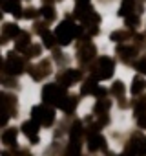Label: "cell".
Wrapping results in <instances>:
<instances>
[{
	"label": "cell",
	"instance_id": "obj_1",
	"mask_svg": "<svg viewBox=\"0 0 146 156\" xmlns=\"http://www.w3.org/2000/svg\"><path fill=\"white\" fill-rule=\"evenodd\" d=\"M77 35H79V28L73 24V22H69V20H64V22L58 24L57 33H55V39L60 44H69L73 41V37H77Z\"/></svg>",
	"mask_w": 146,
	"mask_h": 156
},
{
	"label": "cell",
	"instance_id": "obj_2",
	"mask_svg": "<svg viewBox=\"0 0 146 156\" xmlns=\"http://www.w3.org/2000/svg\"><path fill=\"white\" fill-rule=\"evenodd\" d=\"M31 116H33V121H37L38 125H44V127H49V125L53 123V119H55L53 110H51L49 107H46V105L35 107Z\"/></svg>",
	"mask_w": 146,
	"mask_h": 156
},
{
	"label": "cell",
	"instance_id": "obj_3",
	"mask_svg": "<svg viewBox=\"0 0 146 156\" xmlns=\"http://www.w3.org/2000/svg\"><path fill=\"white\" fill-rule=\"evenodd\" d=\"M113 70H115V62L110 57H101L95 68V77L97 79H110L113 75Z\"/></svg>",
	"mask_w": 146,
	"mask_h": 156
},
{
	"label": "cell",
	"instance_id": "obj_4",
	"mask_svg": "<svg viewBox=\"0 0 146 156\" xmlns=\"http://www.w3.org/2000/svg\"><path fill=\"white\" fill-rule=\"evenodd\" d=\"M42 99L46 103H53V105H60V101L64 99V92L60 90V87L57 85H46L42 90Z\"/></svg>",
	"mask_w": 146,
	"mask_h": 156
},
{
	"label": "cell",
	"instance_id": "obj_5",
	"mask_svg": "<svg viewBox=\"0 0 146 156\" xmlns=\"http://www.w3.org/2000/svg\"><path fill=\"white\" fill-rule=\"evenodd\" d=\"M24 70V64H22V59L17 55V53H8V59H6V72L9 75H18L22 73Z\"/></svg>",
	"mask_w": 146,
	"mask_h": 156
},
{
	"label": "cell",
	"instance_id": "obj_6",
	"mask_svg": "<svg viewBox=\"0 0 146 156\" xmlns=\"http://www.w3.org/2000/svg\"><path fill=\"white\" fill-rule=\"evenodd\" d=\"M22 132L29 138V141L31 143H37L38 141V123L37 121H26L24 125H22Z\"/></svg>",
	"mask_w": 146,
	"mask_h": 156
},
{
	"label": "cell",
	"instance_id": "obj_7",
	"mask_svg": "<svg viewBox=\"0 0 146 156\" xmlns=\"http://www.w3.org/2000/svg\"><path fill=\"white\" fill-rule=\"evenodd\" d=\"M0 8H2V11H8V13H13L17 17H20V4L17 2V0H0Z\"/></svg>",
	"mask_w": 146,
	"mask_h": 156
},
{
	"label": "cell",
	"instance_id": "obj_8",
	"mask_svg": "<svg viewBox=\"0 0 146 156\" xmlns=\"http://www.w3.org/2000/svg\"><path fill=\"white\" fill-rule=\"evenodd\" d=\"M79 79H81V72H77V70H66V73H62V77H60V83L64 87H69L73 83H77Z\"/></svg>",
	"mask_w": 146,
	"mask_h": 156
},
{
	"label": "cell",
	"instance_id": "obj_9",
	"mask_svg": "<svg viewBox=\"0 0 146 156\" xmlns=\"http://www.w3.org/2000/svg\"><path fill=\"white\" fill-rule=\"evenodd\" d=\"M88 143H90V149H91V151H99V149H104V143H106V141H104V138H102L101 134H93V132H91V134L88 136Z\"/></svg>",
	"mask_w": 146,
	"mask_h": 156
},
{
	"label": "cell",
	"instance_id": "obj_10",
	"mask_svg": "<svg viewBox=\"0 0 146 156\" xmlns=\"http://www.w3.org/2000/svg\"><path fill=\"white\" fill-rule=\"evenodd\" d=\"M91 57H95V48L91 46V44H84L81 50H79V59L81 61H90Z\"/></svg>",
	"mask_w": 146,
	"mask_h": 156
},
{
	"label": "cell",
	"instance_id": "obj_11",
	"mask_svg": "<svg viewBox=\"0 0 146 156\" xmlns=\"http://www.w3.org/2000/svg\"><path fill=\"white\" fill-rule=\"evenodd\" d=\"M17 130L15 129H6L2 134V143L4 145H17Z\"/></svg>",
	"mask_w": 146,
	"mask_h": 156
},
{
	"label": "cell",
	"instance_id": "obj_12",
	"mask_svg": "<svg viewBox=\"0 0 146 156\" xmlns=\"http://www.w3.org/2000/svg\"><path fill=\"white\" fill-rule=\"evenodd\" d=\"M58 107H60L66 114H71L73 110H75V107H77V99H75V98H64Z\"/></svg>",
	"mask_w": 146,
	"mask_h": 156
},
{
	"label": "cell",
	"instance_id": "obj_13",
	"mask_svg": "<svg viewBox=\"0 0 146 156\" xmlns=\"http://www.w3.org/2000/svg\"><path fill=\"white\" fill-rule=\"evenodd\" d=\"M133 9H135V0H122V4H121V15L130 17V15H133Z\"/></svg>",
	"mask_w": 146,
	"mask_h": 156
},
{
	"label": "cell",
	"instance_id": "obj_14",
	"mask_svg": "<svg viewBox=\"0 0 146 156\" xmlns=\"http://www.w3.org/2000/svg\"><path fill=\"white\" fill-rule=\"evenodd\" d=\"M31 42H29V35L28 33H18L17 35V50H22V51H26V48L29 46Z\"/></svg>",
	"mask_w": 146,
	"mask_h": 156
},
{
	"label": "cell",
	"instance_id": "obj_15",
	"mask_svg": "<svg viewBox=\"0 0 146 156\" xmlns=\"http://www.w3.org/2000/svg\"><path fill=\"white\" fill-rule=\"evenodd\" d=\"M146 88V81L142 79V77H135L133 79V83H131V94H141L142 90Z\"/></svg>",
	"mask_w": 146,
	"mask_h": 156
},
{
	"label": "cell",
	"instance_id": "obj_16",
	"mask_svg": "<svg viewBox=\"0 0 146 156\" xmlns=\"http://www.w3.org/2000/svg\"><path fill=\"white\" fill-rule=\"evenodd\" d=\"M2 31H4V35L9 39V37H17V35L20 33V28H18L17 24H6Z\"/></svg>",
	"mask_w": 146,
	"mask_h": 156
},
{
	"label": "cell",
	"instance_id": "obj_17",
	"mask_svg": "<svg viewBox=\"0 0 146 156\" xmlns=\"http://www.w3.org/2000/svg\"><path fill=\"white\" fill-rule=\"evenodd\" d=\"M42 41H44V46H46V48H53L57 39H55L49 31H42Z\"/></svg>",
	"mask_w": 146,
	"mask_h": 156
},
{
	"label": "cell",
	"instance_id": "obj_18",
	"mask_svg": "<svg viewBox=\"0 0 146 156\" xmlns=\"http://www.w3.org/2000/svg\"><path fill=\"white\" fill-rule=\"evenodd\" d=\"M119 53H121V57H122L124 61H130V59L135 55V48H128V46H124V48H119Z\"/></svg>",
	"mask_w": 146,
	"mask_h": 156
},
{
	"label": "cell",
	"instance_id": "obj_19",
	"mask_svg": "<svg viewBox=\"0 0 146 156\" xmlns=\"http://www.w3.org/2000/svg\"><path fill=\"white\" fill-rule=\"evenodd\" d=\"M108 108H110V101H108V99H102V98H101L99 103L95 105V112H97V114H104Z\"/></svg>",
	"mask_w": 146,
	"mask_h": 156
},
{
	"label": "cell",
	"instance_id": "obj_20",
	"mask_svg": "<svg viewBox=\"0 0 146 156\" xmlns=\"http://www.w3.org/2000/svg\"><path fill=\"white\" fill-rule=\"evenodd\" d=\"M42 15H44L46 20H53V19H55V9H53V6H44V8H42Z\"/></svg>",
	"mask_w": 146,
	"mask_h": 156
},
{
	"label": "cell",
	"instance_id": "obj_21",
	"mask_svg": "<svg viewBox=\"0 0 146 156\" xmlns=\"http://www.w3.org/2000/svg\"><path fill=\"white\" fill-rule=\"evenodd\" d=\"M26 53H28V57H38L40 48H38L37 44H29V46L26 48Z\"/></svg>",
	"mask_w": 146,
	"mask_h": 156
},
{
	"label": "cell",
	"instance_id": "obj_22",
	"mask_svg": "<svg viewBox=\"0 0 146 156\" xmlns=\"http://www.w3.org/2000/svg\"><path fill=\"white\" fill-rule=\"evenodd\" d=\"M124 92V85L121 83V81H115L113 85H111V94H115V96H121Z\"/></svg>",
	"mask_w": 146,
	"mask_h": 156
},
{
	"label": "cell",
	"instance_id": "obj_23",
	"mask_svg": "<svg viewBox=\"0 0 146 156\" xmlns=\"http://www.w3.org/2000/svg\"><path fill=\"white\" fill-rule=\"evenodd\" d=\"M135 112H137V116H141V114L146 112V98L139 99V103H137V107H135Z\"/></svg>",
	"mask_w": 146,
	"mask_h": 156
},
{
	"label": "cell",
	"instance_id": "obj_24",
	"mask_svg": "<svg viewBox=\"0 0 146 156\" xmlns=\"http://www.w3.org/2000/svg\"><path fill=\"white\" fill-rule=\"evenodd\" d=\"M126 39V33L124 31H115V33H111V41H115V42H121V41H124Z\"/></svg>",
	"mask_w": 146,
	"mask_h": 156
},
{
	"label": "cell",
	"instance_id": "obj_25",
	"mask_svg": "<svg viewBox=\"0 0 146 156\" xmlns=\"http://www.w3.org/2000/svg\"><path fill=\"white\" fill-rule=\"evenodd\" d=\"M121 156H131V154H121Z\"/></svg>",
	"mask_w": 146,
	"mask_h": 156
},
{
	"label": "cell",
	"instance_id": "obj_26",
	"mask_svg": "<svg viewBox=\"0 0 146 156\" xmlns=\"http://www.w3.org/2000/svg\"><path fill=\"white\" fill-rule=\"evenodd\" d=\"M4 156H11V154H4Z\"/></svg>",
	"mask_w": 146,
	"mask_h": 156
}]
</instances>
